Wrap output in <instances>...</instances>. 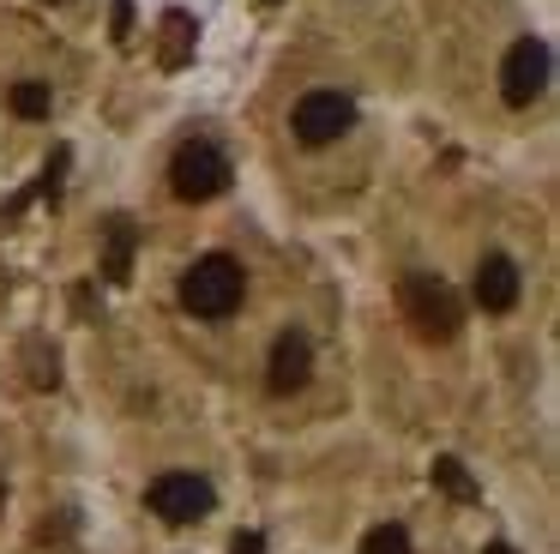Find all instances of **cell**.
Masks as SVG:
<instances>
[{"label":"cell","mask_w":560,"mask_h":554,"mask_svg":"<svg viewBox=\"0 0 560 554\" xmlns=\"http://www.w3.org/2000/svg\"><path fill=\"white\" fill-rule=\"evenodd\" d=\"M548 72H555L548 43L542 36H518V43L506 48V60H500V96H506L512 108H530L536 96L548 91Z\"/></svg>","instance_id":"cell-5"},{"label":"cell","mask_w":560,"mask_h":554,"mask_svg":"<svg viewBox=\"0 0 560 554\" xmlns=\"http://www.w3.org/2000/svg\"><path fill=\"white\" fill-rule=\"evenodd\" d=\"M163 31H170L163 67H182V60H187V43H194V24H187V12H170V19H163Z\"/></svg>","instance_id":"cell-13"},{"label":"cell","mask_w":560,"mask_h":554,"mask_svg":"<svg viewBox=\"0 0 560 554\" xmlns=\"http://www.w3.org/2000/svg\"><path fill=\"white\" fill-rule=\"evenodd\" d=\"M488 554H518V549H512V542H488Z\"/></svg>","instance_id":"cell-16"},{"label":"cell","mask_w":560,"mask_h":554,"mask_svg":"<svg viewBox=\"0 0 560 554\" xmlns=\"http://www.w3.org/2000/svg\"><path fill=\"white\" fill-rule=\"evenodd\" d=\"M230 554H266V536H259V530H242V536H235V549Z\"/></svg>","instance_id":"cell-15"},{"label":"cell","mask_w":560,"mask_h":554,"mask_svg":"<svg viewBox=\"0 0 560 554\" xmlns=\"http://www.w3.org/2000/svg\"><path fill=\"white\" fill-rule=\"evenodd\" d=\"M518 289H524V277H518V265H512L506 253H488V259L476 265V308L482 313L518 308Z\"/></svg>","instance_id":"cell-8"},{"label":"cell","mask_w":560,"mask_h":554,"mask_svg":"<svg viewBox=\"0 0 560 554\" xmlns=\"http://www.w3.org/2000/svg\"><path fill=\"white\" fill-rule=\"evenodd\" d=\"M230 181H235V169H230V157H223L211 139H187L182 151L170 157V193H175V199H187V205L218 199Z\"/></svg>","instance_id":"cell-3"},{"label":"cell","mask_w":560,"mask_h":554,"mask_svg":"<svg viewBox=\"0 0 560 554\" xmlns=\"http://www.w3.org/2000/svg\"><path fill=\"white\" fill-rule=\"evenodd\" d=\"M127 31H133V0H115V43H127Z\"/></svg>","instance_id":"cell-14"},{"label":"cell","mask_w":560,"mask_h":554,"mask_svg":"<svg viewBox=\"0 0 560 554\" xmlns=\"http://www.w3.org/2000/svg\"><path fill=\"white\" fill-rule=\"evenodd\" d=\"M362 554H410V530L404 524H380L362 536Z\"/></svg>","instance_id":"cell-12"},{"label":"cell","mask_w":560,"mask_h":554,"mask_svg":"<svg viewBox=\"0 0 560 554\" xmlns=\"http://www.w3.org/2000/svg\"><path fill=\"white\" fill-rule=\"evenodd\" d=\"M43 7H67V0H43Z\"/></svg>","instance_id":"cell-17"},{"label":"cell","mask_w":560,"mask_h":554,"mask_svg":"<svg viewBox=\"0 0 560 554\" xmlns=\"http://www.w3.org/2000/svg\"><path fill=\"white\" fill-rule=\"evenodd\" d=\"M127 272H133V223H127V217H115V223H109V259H103V277H109V284H127Z\"/></svg>","instance_id":"cell-9"},{"label":"cell","mask_w":560,"mask_h":554,"mask_svg":"<svg viewBox=\"0 0 560 554\" xmlns=\"http://www.w3.org/2000/svg\"><path fill=\"white\" fill-rule=\"evenodd\" d=\"M151 512L163 518V524H199V518L218 506V488H211L199 470H163L158 482L145 488Z\"/></svg>","instance_id":"cell-4"},{"label":"cell","mask_w":560,"mask_h":554,"mask_svg":"<svg viewBox=\"0 0 560 554\" xmlns=\"http://www.w3.org/2000/svg\"><path fill=\"white\" fill-rule=\"evenodd\" d=\"M307 373H314V344H307V332H278V344H271V356H266V385L278 397H290V392H302L307 385Z\"/></svg>","instance_id":"cell-7"},{"label":"cell","mask_w":560,"mask_h":554,"mask_svg":"<svg viewBox=\"0 0 560 554\" xmlns=\"http://www.w3.org/2000/svg\"><path fill=\"white\" fill-rule=\"evenodd\" d=\"M242 296H247V272L230 253H206V259H194L182 277V308L194 313V320H230V313L242 308Z\"/></svg>","instance_id":"cell-1"},{"label":"cell","mask_w":560,"mask_h":554,"mask_svg":"<svg viewBox=\"0 0 560 554\" xmlns=\"http://www.w3.org/2000/svg\"><path fill=\"white\" fill-rule=\"evenodd\" d=\"M434 488L452 494V500H476V482H470V470H464L458 458H434Z\"/></svg>","instance_id":"cell-11"},{"label":"cell","mask_w":560,"mask_h":554,"mask_svg":"<svg viewBox=\"0 0 560 554\" xmlns=\"http://www.w3.org/2000/svg\"><path fill=\"white\" fill-rule=\"evenodd\" d=\"M355 127V103L343 91H307L302 103H295V115H290V132L302 145H331V139H343V132Z\"/></svg>","instance_id":"cell-6"},{"label":"cell","mask_w":560,"mask_h":554,"mask_svg":"<svg viewBox=\"0 0 560 554\" xmlns=\"http://www.w3.org/2000/svg\"><path fill=\"white\" fill-rule=\"evenodd\" d=\"M7 103H13V115H19V120H49V108H55V91H49L43 79H19Z\"/></svg>","instance_id":"cell-10"},{"label":"cell","mask_w":560,"mask_h":554,"mask_svg":"<svg viewBox=\"0 0 560 554\" xmlns=\"http://www.w3.org/2000/svg\"><path fill=\"white\" fill-rule=\"evenodd\" d=\"M398 308H404V320H410L428 344H452L458 325H464V301L452 296V284H446V277H434V272H404Z\"/></svg>","instance_id":"cell-2"}]
</instances>
